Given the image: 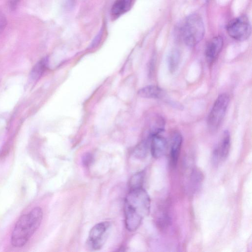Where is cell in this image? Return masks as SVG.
Instances as JSON below:
<instances>
[{
  "instance_id": "6da1fadb",
  "label": "cell",
  "mask_w": 252,
  "mask_h": 252,
  "mask_svg": "<svg viewBox=\"0 0 252 252\" xmlns=\"http://www.w3.org/2000/svg\"><path fill=\"white\" fill-rule=\"evenodd\" d=\"M151 199L143 188L129 189L124 203L126 228L129 231H135L143 219L150 213Z\"/></svg>"
},
{
  "instance_id": "7a4b0ae2",
  "label": "cell",
  "mask_w": 252,
  "mask_h": 252,
  "mask_svg": "<svg viewBox=\"0 0 252 252\" xmlns=\"http://www.w3.org/2000/svg\"><path fill=\"white\" fill-rule=\"evenodd\" d=\"M43 211L36 207L28 214L22 215L15 224L11 237V245L15 248L24 246L40 225Z\"/></svg>"
},
{
  "instance_id": "3957f363",
  "label": "cell",
  "mask_w": 252,
  "mask_h": 252,
  "mask_svg": "<svg viewBox=\"0 0 252 252\" xmlns=\"http://www.w3.org/2000/svg\"><path fill=\"white\" fill-rule=\"evenodd\" d=\"M181 31L185 44L190 47L195 46L204 35L205 28L201 17L197 14L189 15L185 20Z\"/></svg>"
},
{
  "instance_id": "277c9868",
  "label": "cell",
  "mask_w": 252,
  "mask_h": 252,
  "mask_svg": "<svg viewBox=\"0 0 252 252\" xmlns=\"http://www.w3.org/2000/svg\"><path fill=\"white\" fill-rule=\"evenodd\" d=\"M229 101V95L225 93L219 95L215 100L207 119L208 126L211 131H216L220 126Z\"/></svg>"
},
{
  "instance_id": "5b68a950",
  "label": "cell",
  "mask_w": 252,
  "mask_h": 252,
  "mask_svg": "<svg viewBox=\"0 0 252 252\" xmlns=\"http://www.w3.org/2000/svg\"><path fill=\"white\" fill-rule=\"evenodd\" d=\"M111 224L105 221L94 225L89 232L86 246L91 251H97L104 245L110 230Z\"/></svg>"
},
{
  "instance_id": "8992f818",
  "label": "cell",
  "mask_w": 252,
  "mask_h": 252,
  "mask_svg": "<svg viewBox=\"0 0 252 252\" xmlns=\"http://www.w3.org/2000/svg\"><path fill=\"white\" fill-rule=\"evenodd\" d=\"M229 35L235 40L244 41L251 33V26L248 17L240 16L230 21L226 26Z\"/></svg>"
},
{
  "instance_id": "52a82bcc",
  "label": "cell",
  "mask_w": 252,
  "mask_h": 252,
  "mask_svg": "<svg viewBox=\"0 0 252 252\" xmlns=\"http://www.w3.org/2000/svg\"><path fill=\"white\" fill-rule=\"evenodd\" d=\"M230 147V136L228 130L223 132L217 146L213 153L212 161L215 165L220 160H224L228 156Z\"/></svg>"
},
{
  "instance_id": "ba28073f",
  "label": "cell",
  "mask_w": 252,
  "mask_h": 252,
  "mask_svg": "<svg viewBox=\"0 0 252 252\" xmlns=\"http://www.w3.org/2000/svg\"><path fill=\"white\" fill-rule=\"evenodd\" d=\"M223 46V39L220 36H215L208 43L205 55L207 62L212 64L216 61Z\"/></svg>"
},
{
  "instance_id": "9c48e42d",
  "label": "cell",
  "mask_w": 252,
  "mask_h": 252,
  "mask_svg": "<svg viewBox=\"0 0 252 252\" xmlns=\"http://www.w3.org/2000/svg\"><path fill=\"white\" fill-rule=\"evenodd\" d=\"M168 148L167 140L160 134L150 138V149L152 156L155 158L163 157Z\"/></svg>"
},
{
  "instance_id": "30bf717a",
  "label": "cell",
  "mask_w": 252,
  "mask_h": 252,
  "mask_svg": "<svg viewBox=\"0 0 252 252\" xmlns=\"http://www.w3.org/2000/svg\"><path fill=\"white\" fill-rule=\"evenodd\" d=\"M183 138L179 132H175L171 139L170 149L171 162L173 166L177 165L181 152Z\"/></svg>"
},
{
  "instance_id": "8fae6325",
  "label": "cell",
  "mask_w": 252,
  "mask_h": 252,
  "mask_svg": "<svg viewBox=\"0 0 252 252\" xmlns=\"http://www.w3.org/2000/svg\"><path fill=\"white\" fill-rule=\"evenodd\" d=\"M138 94L143 98L162 99L165 97V92L158 86L149 85L140 89Z\"/></svg>"
},
{
  "instance_id": "7c38bea8",
  "label": "cell",
  "mask_w": 252,
  "mask_h": 252,
  "mask_svg": "<svg viewBox=\"0 0 252 252\" xmlns=\"http://www.w3.org/2000/svg\"><path fill=\"white\" fill-rule=\"evenodd\" d=\"M48 57H44L39 61L32 68L30 77L34 81L38 80L47 69L48 66Z\"/></svg>"
},
{
  "instance_id": "4fadbf2b",
  "label": "cell",
  "mask_w": 252,
  "mask_h": 252,
  "mask_svg": "<svg viewBox=\"0 0 252 252\" xmlns=\"http://www.w3.org/2000/svg\"><path fill=\"white\" fill-rule=\"evenodd\" d=\"M132 0H116L111 8L113 16H120L127 11L130 8Z\"/></svg>"
},
{
  "instance_id": "5bb4252c",
  "label": "cell",
  "mask_w": 252,
  "mask_h": 252,
  "mask_svg": "<svg viewBox=\"0 0 252 252\" xmlns=\"http://www.w3.org/2000/svg\"><path fill=\"white\" fill-rule=\"evenodd\" d=\"M180 61V54L176 50L171 51L168 57V67L170 73H174L178 68Z\"/></svg>"
},
{
  "instance_id": "9a60e30c",
  "label": "cell",
  "mask_w": 252,
  "mask_h": 252,
  "mask_svg": "<svg viewBox=\"0 0 252 252\" xmlns=\"http://www.w3.org/2000/svg\"><path fill=\"white\" fill-rule=\"evenodd\" d=\"M190 177L192 189L196 191L200 187L203 180V175L200 170L195 168L192 169Z\"/></svg>"
},
{
  "instance_id": "2e32d148",
  "label": "cell",
  "mask_w": 252,
  "mask_h": 252,
  "mask_svg": "<svg viewBox=\"0 0 252 252\" xmlns=\"http://www.w3.org/2000/svg\"><path fill=\"white\" fill-rule=\"evenodd\" d=\"M150 138H148L147 139H145L141 141L137 146L134 152V154L136 158H143L147 156L150 148Z\"/></svg>"
},
{
  "instance_id": "e0dca14e",
  "label": "cell",
  "mask_w": 252,
  "mask_h": 252,
  "mask_svg": "<svg viewBox=\"0 0 252 252\" xmlns=\"http://www.w3.org/2000/svg\"><path fill=\"white\" fill-rule=\"evenodd\" d=\"M145 177L144 171H139L133 175L129 182V189H133L143 187Z\"/></svg>"
},
{
  "instance_id": "ac0fdd59",
  "label": "cell",
  "mask_w": 252,
  "mask_h": 252,
  "mask_svg": "<svg viewBox=\"0 0 252 252\" xmlns=\"http://www.w3.org/2000/svg\"><path fill=\"white\" fill-rule=\"evenodd\" d=\"M7 25V19L4 14L0 11V33L4 30Z\"/></svg>"
},
{
  "instance_id": "d6986e66",
  "label": "cell",
  "mask_w": 252,
  "mask_h": 252,
  "mask_svg": "<svg viewBox=\"0 0 252 252\" xmlns=\"http://www.w3.org/2000/svg\"><path fill=\"white\" fill-rule=\"evenodd\" d=\"M21 0H8L9 5L11 10H14L18 6Z\"/></svg>"
},
{
  "instance_id": "ffe728a7",
  "label": "cell",
  "mask_w": 252,
  "mask_h": 252,
  "mask_svg": "<svg viewBox=\"0 0 252 252\" xmlns=\"http://www.w3.org/2000/svg\"><path fill=\"white\" fill-rule=\"evenodd\" d=\"M83 160L85 165H88L92 161V157L90 154H87L84 157Z\"/></svg>"
}]
</instances>
